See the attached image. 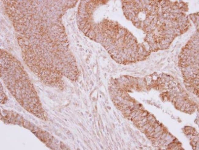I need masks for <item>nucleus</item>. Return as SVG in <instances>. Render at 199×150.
<instances>
[{
  "instance_id": "nucleus-1",
  "label": "nucleus",
  "mask_w": 199,
  "mask_h": 150,
  "mask_svg": "<svg viewBox=\"0 0 199 150\" xmlns=\"http://www.w3.org/2000/svg\"><path fill=\"white\" fill-rule=\"evenodd\" d=\"M0 77L10 93L24 109L42 119L47 115L28 75L20 63L1 52Z\"/></svg>"
},
{
  "instance_id": "nucleus-2",
  "label": "nucleus",
  "mask_w": 199,
  "mask_h": 150,
  "mask_svg": "<svg viewBox=\"0 0 199 150\" xmlns=\"http://www.w3.org/2000/svg\"><path fill=\"white\" fill-rule=\"evenodd\" d=\"M1 88H1V102L2 103H4L6 102L5 101H6L7 100L6 96L2 90V87Z\"/></svg>"
}]
</instances>
